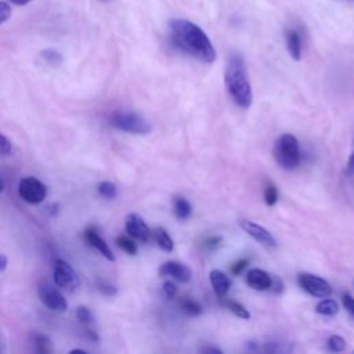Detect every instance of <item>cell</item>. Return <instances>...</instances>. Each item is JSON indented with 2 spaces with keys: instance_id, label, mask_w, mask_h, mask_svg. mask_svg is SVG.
<instances>
[{
  "instance_id": "40",
  "label": "cell",
  "mask_w": 354,
  "mask_h": 354,
  "mask_svg": "<svg viewBox=\"0 0 354 354\" xmlns=\"http://www.w3.org/2000/svg\"><path fill=\"white\" fill-rule=\"evenodd\" d=\"M73 353H86V351L80 350V348H73V350H71V354H73Z\"/></svg>"
},
{
  "instance_id": "11",
  "label": "cell",
  "mask_w": 354,
  "mask_h": 354,
  "mask_svg": "<svg viewBox=\"0 0 354 354\" xmlns=\"http://www.w3.org/2000/svg\"><path fill=\"white\" fill-rule=\"evenodd\" d=\"M160 277H171L180 282H188L191 279V270L178 261H166L159 267Z\"/></svg>"
},
{
  "instance_id": "27",
  "label": "cell",
  "mask_w": 354,
  "mask_h": 354,
  "mask_svg": "<svg viewBox=\"0 0 354 354\" xmlns=\"http://www.w3.org/2000/svg\"><path fill=\"white\" fill-rule=\"evenodd\" d=\"M278 201V189L274 184H267L266 188H264V202L268 205V206H272L275 205Z\"/></svg>"
},
{
  "instance_id": "18",
  "label": "cell",
  "mask_w": 354,
  "mask_h": 354,
  "mask_svg": "<svg viewBox=\"0 0 354 354\" xmlns=\"http://www.w3.org/2000/svg\"><path fill=\"white\" fill-rule=\"evenodd\" d=\"M178 304H180L181 311L184 314L189 315V317H196V315L202 314V306L196 300H194L191 297H187V296L181 297L178 300Z\"/></svg>"
},
{
  "instance_id": "6",
  "label": "cell",
  "mask_w": 354,
  "mask_h": 354,
  "mask_svg": "<svg viewBox=\"0 0 354 354\" xmlns=\"http://www.w3.org/2000/svg\"><path fill=\"white\" fill-rule=\"evenodd\" d=\"M18 194L26 203L37 205L46 199L47 188L36 177H25L18 184Z\"/></svg>"
},
{
  "instance_id": "13",
  "label": "cell",
  "mask_w": 354,
  "mask_h": 354,
  "mask_svg": "<svg viewBox=\"0 0 354 354\" xmlns=\"http://www.w3.org/2000/svg\"><path fill=\"white\" fill-rule=\"evenodd\" d=\"M285 41H286V48L292 59L299 61L301 58L303 53V40H301V33L296 28H289L285 30Z\"/></svg>"
},
{
  "instance_id": "7",
  "label": "cell",
  "mask_w": 354,
  "mask_h": 354,
  "mask_svg": "<svg viewBox=\"0 0 354 354\" xmlns=\"http://www.w3.org/2000/svg\"><path fill=\"white\" fill-rule=\"evenodd\" d=\"M297 282L303 290H306L308 295L314 297L324 299L332 295L330 283L318 275H314L310 272H301L297 277Z\"/></svg>"
},
{
  "instance_id": "42",
  "label": "cell",
  "mask_w": 354,
  "mask_h": 354,
  "mask_svg": "<svg viewBox=\"0 0 354 354\" xmlns=\"http://www.w3.org/2000/svg\"><path fill=\"white\" fill-rule=\"evenodd\" d=\"M3 188H4V184H3V181H1V178H0V192L3 191Z\"/></svg>"
},
{
  "instance_id": "35",
  "label": "cell",
  "mask_w": 354,
  "mask_h": 354,
  "mask_svg": "<svg viewBox=\"0 0 354 354\" xmlns=\"http://www.w3.org/2000/svg\"><path fill=\"white\" fill-rule=\"evenodd\" d=\"M346 174L347 176H353L354 174V148L348 156V160H347V165H346Z\"/></svg>"
},
{
  "instance_id": "38",
  "label": "cell",
  "mask_w": 354,
  "mask_h": 354,
  "mask_svg": "<svg viewBox=\"0 0 354 354\" xmlns=\"http://www.w3.org/2000/svg\"><path fill=\"white\" fill-rule=\"evenodd\" d=\"M7 263H8V260H7V256H6V254H0V272L6 270V267H7Z\"/></svg>"
},
{
  "instance_id": "34",
  "label": "cell",
  "mask_w": 354,
  "mask_h": 354,
  "mask_svg": "<svg viewBox=\"0 0 354 354\" xmlns=\"http://www.w3.org/2000/svg\"><path fill=\"white\" fill-rule=\"evenodd\" d=\"M220 243H221V236H210V238H207V239L205 241V246H206L207 249H210V250H213V249H216L217 246H220Z\"/></svg>"
},
{
  "instance_id": "14",
  "label": "cell",
  "mask_w": 354,
  "mask_h": 354,
  "mask_svg": "<svg viewBox=\"0 0 354 354\" xmlns=\"http://www.w3.org/2000/svg\"><path fill=\"white\" fill-rule=\"evenodd\" d=\"M271 281L272 278L270 277V274L260 268L249 270V272L246 274V282L254 290H268L271 288Z\"/></svg>"
},
{
  "instance_id": "21",
  "label": "cell",
  "mask_w": 354,
  "mask_h": 354,
  "mask_svg": "<svg viewBox=\"0 0 354 354\" xmlns=\"http://www.w3.org/2000/svg\"><path fill=\"white\" fill-rule=\"evenodd\" d=\"M76 318L79 319V322L84 326H90L94 324L95 318H94V314L91 313V310L86 306H79L76 308Z\"/></svg>"
},
{
  "instance_id": "4",
  "label": "cell",
  "mask_w": 354,
  "mask_h": 354,
  "mask_svg": "<svg viewBox=\"0 0 354 354\" xmlns=\"http://www.w3.org/2000/svg\"><path fill=\"white\" fill-rule=\"evenodd\" d=\"M109 123L130 134H148L151 131L149 123L141 115L130 111H113L109 115Z\"/></svg>"
},
{
  "instance_id": "23",
  "label": "cell",
  "mask_w": 354,
  "mask_h": 354,
  "mask_svg": "<svg viewBox=\"0 0 354 354\" xmlns=\"http://www.w3.org/2000/svg\"><path fill=\"white\" fill-rule=\"evenodd\" d=\"M225 307L227 310H230L234 315H236L238 318H242V319H249L250 318V313L238 301H234V300H227L225 301Z\"/></svg>"
},
{
  "instance_id": "25",
  "label": "cell",
  "mask_w": 354,
  "mask_h": 354,
  "mask_svg": "<svg viewBox=\"0 0 354 354\" xmlns=\"http://www.w3.org/2000/svg\"><path fill=\"white\" fill-rule=\"evenodd\" d=\"M346 348V342L339 335H332L328 339V350L332 353H340Z\"/></svg>"
},
{
  "instance_id": "5",
  "label": "cell",
  "mask_w": 354,
  "mask_h": 354,
  "mask_svg": "<svg viewBox=\"0 0 354 354\" xmlns=\"http://www.w3.org/2000/svg\"><path fill=\"white\" fill-rule=\"evenodd\" d=\"M53 275H54L55 286H58L62 290L73 292L79 286V277L76 271L65 260H61V259L55 260Z\"/></svg>"
},
{
  "instance_id": "20",
  "label": "cell",
  "mask_w": 354,
  "mask_h": 354,
  "mask_svg": "<svg viewBox=\"0 0 354 354\" xmlns=\"http://www.w3.org/2000/svg\"><path fill=\"white\" fill-rule=\"evenodd\" d=\"M41 58L50 65V66H59L62 64V55L59 51L54 48H46L40 53Z\"/></svg>"
},
{
  "instance_id": "36",
  "label": "cell",
  "mask_w": 354,
  "mask_h": 354,
  "mask_svg": "<svg viewBox=\"0 0 354 354\" xmlns=\"http://www.w3.org/2000/svg\"><path fill=\"white\" fill-rule=\"evenodd\" d=\"M270 289H272L275 293H281L282 292V289H283V285H282V282L279 281V279H272L271 281V288Z\"/></svg>"
},
{
  "instance_id": "30",
  "label": "cell",
  "mask_w": 354,
  "mask_h": 354,
  "mask_svg": "<svg viewBox=\"0 0 354 354\" xmlns=\"http://www.w3.org/2000/svg\"><path fill=\"white\" fill-rule=\"evenodd\" d=\"M249 264V260L248 259H239L238 261H235L232 266H231V274H234V275H239L245 268H246V266Z\"/></svg>"
},
{
  "instance_id": "22",
  "label": "cell",
  "mask_w": 354,
  "mask_h": 354,
  "mask_svg": "<svg viewBox=\"0 0 354 354\" xmlns=\"http://www.w3.org/2000/svg\"><path fill=\"white\" fill-rule=\"evenodd\" d=\"M115 242H116L118 248L122 249L123 252H126L127 254L134 256V254L137 253V245L134 243L133 239H130V238H127V236H124V235H120V236L116 238Z\"/></svg>"
},
{
  "instance_id": "19",
  "label": "cell",
  "mask_w": 354,
  "mask_h": 354,
  "mask_svg": "<svg viewBox=\"0 0 354 354\" xmlns=\"http://www.w3.org/2000/svg\"><path fill=\"white\" fill-rule=\"evenodd\" d=\"M315 311L321 315H326V317H332L336 315L339 311V304L336 300L333 299H326L324 297L317 306H315Z\"/></svg>"
},
{
  "instance_id": "1",
  "label": "cell",
  "mask_w": 354,
  "mask_h": 354,
  "mask_svg": "<svg viewBox=\"0 0 354 354\" xmlns=\"http://www.w3.org/2000/svg\"><path fill=\"white\" fill-rule=\"evenodd\" d=\"M169 41L173 48L202 62L212 64L216 50L206 32L192 21L173 18L169 21Z\"/></svg>"
},
{
  "instance_id": "3",
  "label": "cell",
  "mask_w": 354,
  "mask_h": 354,
  "mask_svg": "<svg viewBox=\"0 0 354 354\" xmlns=\"http://www.w3.org/2000/svg\"><path fill=\"white\" fill-rule=\"evenodd\" d=\"M272 155L279 167L285 170L296 169L301 159L300 145L297 138L292 134L279 136L274 144Z\"/></svg>"
},
{
  "instance_id": "8",
  "label": "cell",
  "mask_w": 354,
  "mask_h": 354,
  "mask_svg": "<svg viewBox=\"0 0 354 354\" xmlns=\"http://www.w3.org/2000/svg\"><path fill=\"white\" fill-rule=\"evenodd\" d=\"M39 297L41 303L53 311L62 313L68 308L66 299L64 297L58 286L55 288L54 285H50V283H41L39 288Z\"/></svg>"
},
{
  "instance_id": "33",
  "label": "cell",
  "mask_w": 354,
  "mask_h": 354,
  "mask_svg": "<svg viewBox=\"0 0 354 354\" xmlns=\"http://www.w3.org/2000/svg\"><path fill=\"white\" fill-rule=\"evenodd\" d=\"M11 152V141L0 134V155H8Z\"/></svg>"
},
{
  "instance_id": "26",
  "label": "cell",
  "mask_w": 354,
  "mask_h": 354,
  "mask_svg": "<svg viewBox=\"0 0 354 354\" xmlns=\"http://www.w3.org/2000/svg\"><path fill=\"white\" fill-rule=\"evenodd\" d=\"M35 347H36V351L40 353V354H46V353H50L53 348H51V342L48 340L47 336H43V335H36L35 336Z\"/></svg>"
},
{
  "instance_id": "2",
  "label": "cell",
  "mask_w": 354,
  "mask_h": 354,
  "mask_svg": "<svg viewBox=\"0 0 354 354\" xmlns=\"http://www.w3.org/2000/svg\"><path fill=\"white\" fill-rule=\"evenodd\" d=\"M224 83L235 105L242 109H248L252 105L253 93L248 77L246 65L241 54L232 53L230 55L224 73Z\"/></svg>"
},
{
  "instance_id": "10",
  "label": "cell",
  "mask_w": 354,
  "mask_h": 354,
  "mask_svg": "<svg viewBox=\"0 0 354 354\" xmlns=\"http://www.w3.org/2000/svg\"><path fill=\"white\" fill-rule=\"evenodd\" d=\"M124 228L130 236L141 242H148L151 239L152 231L144 221V218L137 213H129L124 220Z\"/></svg>"
},
{
  "instance_id": "9",
  "label": "cell",
  "mask_w": 354,
  "mask_h": 354,
  "mask_svg": "<svg viewBox=\"0 0 354 354\" xmlns=\"http://www.w3.org/2000/svg\"><path fill=\"white\" fill-rule=\"evenodd\" d=\"M239 225L248 235H250L260 245H263L266 248H275L277 246V239L274 238V235L267 228L261 227L260 224H257L254 221H250V220H241Z\"/></svg>"
},
{
  "instance_id": "31",
  "label": "cell",
  "mask_w": 354,
  "mask_h": 354,
  "mask_svg": "<svg viewBox=\"0 0 354 354\" xmlns=\"http://www.w3.org/2000/svg\"><path fill=\"white\" fill-rule=\"evenodd\" d=\"M162 290H163V295H165L167 299H173V297L177 295V286H176L171 281H166V282L163 283Z\"/></svg>"
},
{
  "instance_id": "15",
  "label": "cell",
  "mask_w": 354,
  "mask_h": 354,
  "mask_svg": "<svg viewBox=\"0 0 354 354\" xmlns=\"http://www.w3.org/2000/svg\"><path fill=\"white\" fill-rule=\"evenodd\" d=\"M209 277H210V283H212L214 293L218 297H224L231 288L230 277L225 272H223L221 270H212Z\"/></svg>"
},
{
  "instance_id": "16",
  "label": "cell",
  "mask_w": 354,
  "mask_h": 354,
  "mask_svg": "<svg viewBox=\"0 0 354 354\" xmlns=\"http://www.w3.org/2000/svg\"><path fill=\"white\" fill-rule=\"evenodd\" d=\"M151 238H153V241L156 242V245L165 250V252H171L173 248H174V243H173V239L170 238L169 232L165 230V228H155L151 234Z\"/></svg>"
},
{
  "instance_id": "12",
  "label": "cell",
  "mask_w": 354,
  "mask_h": 354,
  "mask_svg": "<svg viewBox=\"0 0 354 354\" xmlns=\"http://www.w3.org/2000/svg\"><path fill=\"white\" fill-rule=\"evenodd\" d=\"M84 239L86 242L94 248L97 252H100V254H102L106 260L109 261H115V256L111 250V248L108 246V243L98 235V232L94 228H87L84 231Z\"/></svg>"
},
{
  "instance_id": "17",
  "label": "cell",
  "mask_w": 354,
  "mask_h": 354,
  "mask_svg": "<svg viewBox=\"0 0 354 354\" xmlns=\"http://www.w3.org/2000/svg\"><path fill=\"white\" fill-rule=\"evenodd\" d=\"M173 209H174V214L177 218L180 220H185L191 216L192 213V206L191 203L183 198V196H176L173 199Z\"/></svg>"
},
{
  "instance_id": "28",
  "label": "cell",
  "mask_w": 354,
  "mask_h": 354,
  "mask_svg": "<svg viewBox=\"0 0 354 354\" xmlns=\"http://www.w3.org/2000/svg\"><path fill=\"white\" fill-rule=\"evenodd\" d=\"M342 303H343L344 308L347 310V313L354 318V297L348 293H343L342 295Z\"/></svg>"
},
{
  "instance_id": "24",
  "label": "cell",
  "mask_w": 354,
  "mask_h": 354,
  "mask_svg": "<svg viewBox=\"0 0 354 354\" xmlns=\"http://www.w3.org/2000/svg\"><path fill=\"white\" fill-rule=\"evenodd\" d=\"M98 192L102 198L105 199H113L118 194V189H116V185L111 181H101L98 184Z\"/></svg>"
},
{
  "instance_id": "41",
  "label": "cell",
  "mask_w": 354,
  "mask_h": 354,
  "mask_svg": "<svg viewBox=\"0 0 354 354\" xmlns=\"http://www.w3.org/2000/svg\"><path fill=\"white\" fill-rule=\"evenodd\" d=\"M337 1H342V3H354V0H337Z\"/></svg>"
},
{
  "instance_id": "37",
  "label": "cell",
  "mask_w": 354,
  "mask_h": 354,
  "mask_svg": "<svg viewBox=\"0 0 354 354\" xmlns=\"http://www.w3.org/2000/svg\"><path fill=\"white\" fill-rule=\"evenodd\" d=\"M201 353H205V354H207V353H210V354H216V353H221V350L220 348H217V347H212V346H205V347H202L201 348Z\"/></svg>"
},
{
  "instance_id": "39",
  "label": "cell",
  "mask_w": 354,
  "mask_h": 354,
  "mask_svg": "<svg viewBox=\"0 0 354 354\" xmlns=\"http://www.w3.org/2000/svg\"><path fill=\"white\" fill-rule=\"evenodd\" d=\"M12 4H17V6H25L28 4L30 0H10Z\"/></svg>"
},
{
  "instance_id": "29",
  "label": "cell",
  "mask_w": 354,
  "mask_h": 354,
  "mask_svg": "<svg viewBox=\"0 0 354 354\" xmlns=\"http://www.w3.org/2000/svg\"><path fill=\"white\" fill-rule=\"evenodd\" d=\"M98 290H100L102 295H105V296H113V295L118 293V289H116L113 285H111V283H108V282H105V281L98 282Z\"/></svg>"
},
{
  "instance_id": "32",
  "label": "cell",
  "mask_w": 354,
  "mask_h": 354,
  "mask_svg": "<svg viewBox=\"0 0 354 354\" xmlns=\"http://www.w3.org/2000/svg\"><path fill=\"white\" fill-rule=\"evenodd\" d=\"M10 17H11V7L7 3L0 1V25L4 24Z\"/></svg>"
}]
</instances>
